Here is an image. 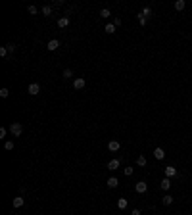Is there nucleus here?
<instances>
[{
    "instance_id": "1",
    "label": "nucleus",
    "mask_w": 192,
    "mask_h": 215,
    "mask_svg": "<svg viewBox=\"0 0 192 215\" xmlns=\"http://www.w3.org/2000/svg\"><path fill=\"white\" fill-rule=\"evenodd\" d=\"M10 133L14 134V137H19V134L23 133V125L21 123H12L10 125Z\"/></svg>"
},
{
    "instance_id": "2",
    "label": "nucleus",
    "mask_w": 192,
    "mask_h": 215,
    "mask_svg": "<svg viewBox=\"0 0 192 215\" xmlns=\"http://www.w3.org/2000/svg\"><path fill=\"white\" fill-rule=\"evenodd\" d=\"M27 92L31 94V96H37L39 92H41V85H39V83H31L29 88H27Z\"/></svg>"
},
{
    "instance_id": "3",
    "label": "nucleus",
    "mask_w": 192,
    "mask_h": 215,
    "mask_svg": "<svg viewBox=\"0 0 192 215\" xmlns=\"http://www.w3.org/2000/svg\"><path fill=\"white\" fill-rule=\"evenodd\" d=\"M85 85H87V83H85V79H83V77L73 79V88H75V90H83V88H85Z\"/></svg>"
},
{
    "instance_id": "4",
    "label": "nucleus",
    "mask_w": 192,
    "mask_h": 215,
    "mask_svg": "<svg viewBox=\"0 0 192 215\" xmlns=\"http://www.w3.org/2000/svg\"><path fill=\"white\" fill-rule=\"evenodd\" d=\"M135 190H137L138 194H144V192L148 190V184L144 183V181H140V183H137V184H135Z\"/></svg>"
},
{
    "instance_id": "5",
    "label": "nucleus",
    "mask_w": 192,
    "mask_h": 215,
    "mask_svg": "<svg viewBox=\"0 0 192 215\" xmlns=\"http://www.w3.org/2000/svg\"><path fill=\"white\" fill-rule=\"evenodd\" d=\"M46 48L50 52H54V50H58L60 48V41H56V39H52V41H48V44H46Z\"/></svg>"
},
{
    "instance_id": "6",
    "label": "nucleus",
    "mask_w": 192,
    "mask_h": 215,
    "mask_svg": "<svg viewBox=\"0 0 192 215\" xmlns=\"http://www.w3.org/2000/svg\"><path fill=\"white\" fill-rule=\"evenodd\" d=\"M23 204H25V200H23V196H18V198H14L12 200V206L18 209V207H23Z\"/></svg>"
},
{
    "instance_id": "7",
    "label": "nucleus",
    "mask_w": 192,
    "mask_h": 215,
    "mask_svg": "<svg viewBox=\"0 0 192 215\" xmlns=\"http://www.w3.org/2000/svg\"><path fill=\"white\" fill-rule=\"evenodd\" d=\"M175 175H177V169H175L173 165H167V167H165V177L171 179V177H175Z\"/></svg>"
},
{
    "instance_id": "8",
    "label": "nucleus",
    "mask_w": 192,
    "mask_h": 215,
    "mask_svg": "<svg viewBox=\"0 0 192 215\" xmlns=\"http://www.w3.org/2000/svg\"><path fill=\"white\" fill-rule=\"evenodd\" d=\"M119 163H121V158H119V160H111L110 163H108V169H110V171L119 169Z\"/></svg>"
},
{
    "instance_id": "9",
    "label": "nucleus",
    "mask_w": 192,
    "mask_h": 215,
    "mask_svg": "<svg viewBox=\"0 0 192 215\" xmlns=\"http://www.w3.org/2000/svg\"><path fill=\"white\" fill-rule=\"evenodd\" d=\"M154 158H156V160H163V158H165V150H163V148H156V150H154Z\"/></svg>"
},
{
    "instance_id": "10",
    "label": "nucleus",
    "mask_w": 192,
    "mask_h": 215,
    "mask_svg": "<svg viewBox=\"0 0 192 215\" xmlns=\"http://www.w3.org/2000/svg\"><path fill=\"white\" fill-rule=\"evenodd\" d=\"M160 186H161V190H165V192H167V190L171 188V179H167V177H165L163 181H161V184H160Z\"/></svg>"
},
{
    "instance_id": "11",
    "label": "nucleus",
    "mask_w": 192,
    "mask_h": 215,
    "mask_svg": "<svg viewBox=\"0 0 192 215\" xmlns=\"http://www.w3.org/2000/svg\"><path fill=\"white\" fill-rule=\"evenodd\" d=\"M119 146H121V144H119L117 140H111L110 144H108V150H110V152H117V150H119Z\"/></svg>"
},
{
    "instance_id": "12",
    "label": "nucleus",
    "mask_w": 192,
    "mask_h": 215,
    "mask_svg": "<svg viewBox=\"0 0 192 215\" xmlns=\"http://www.w3.org/2000/svg\"><path fill=\"white\" fill-rule=\"evenodd\" d=\"M127 206H129V202L125 200V198H119V200H117V207H119V209H127Z\"/></svg>"
},
{
    "instance_id": "13",
    "label": "nucleus",
    "mask_w": 192,
    "mask_h": 215,
    "mask_svg": "<svg viewBox=\"0 0 192 215\" xmlns=\"http://www.w3.org/2000/svg\"><path fill=\"white\" fill-rule=\"evenodd\" d=\"M115 29H117V27H115L114 23H108V25L104 27V31L108 33V35H114V33H115Z\"/></svg>"
},
{
    "instance_id": "14",
    "label": "nucleus",
    "mask_w": 192,
    "mask_h": 215,
    "mask_svg": "<svg viewBox=\"0 0 192 215\" xmlns=\"http://www.w3.org/2000/svg\"><path fill=\"white\" fill-rule=\"evenodd\" d=\"M67 25H69V18H60L58 19V27L64 29V27H67Z\"/></svg>"
},
{
    "instance_id": "15",
    "label": "nucleus",
    "mask_w": 192,
    "mask_h": 215,
    "mask_svg": "<svg viewBox=\"0 0 192 215\" xmlns=\"http://www.w3.org/2000/svg\"><path fill=\"white\" fill-rule=\"evenodd\" d=\"M106 184H108V186H110V188H115V186H117V184H119V181H117V179H115V177H110V179H108V183H106Z\"/></svg>"
},
{
    "instance_id": "16",
    "label": "nucleus",
    "mask_w": 192,
    "mask_h": 215,
    "mask_svg": "<svg viewBox=\"0 0 192 215\" xmlns=\"http://www.w3.org/2000/svg\"><path fill=\"white\" fill-rule=\"evenodd\" d=\"M184 6H186V2H184V0H177V2H175V10H179V12H183Z\"/></svg>"
},
{
    "instance_id": "17",
    "label": "nucleus",
    "mask_w": 192,
    "mask_h": 215,
    "mask_svg": "<svg viewBox=\"0 0 192 215\" xmlns=\"http://www.w3.org/2000/svg\"><path fill=\"white\" fill-rule=\"evenodd\" d=\"M161 202H163V206H171V204H173V196H169V194H165V196H163V200H161Z\"/></svg>"
},
{
    "instance_id": "18",
    "label": "nucleus",
    "mask_w": 192,
    "mask_h": 215,
    "mask_svg": "<svg viewBox=\"0 0 192 215\" xmlns=\"http://www.w3.org/2000/svg\"><path fill=\"white\" fill-rule=\"evenodd\" d=\"M100 15H102V18H104V19H108V18H110V15H111V12H110V10H108V8H102V10H100Z\"/></svg>"
},
{
    "instance_id": "19",
    "label": "nucleus",
    "mask_w": 192,
    "mask_h": 215,
    "mask_svg": "<svg viewBox=\"0 0 192 215\" xmlns=\"http://www.w3.org/2000/svg\"><path fill=\"white\" fill-rule=\"evenodd\" d=\"M52 14V6H42V15H50Z\"/></svg>"
},
{
    "instance_id": "20",
    "label": "nucleus",
    "mask_w": 192,
    "mask_h": 215,
    "mask_svg": "<svg viewBox=\"0 0 192 215\" xmlns=\"http://www.w3.org/2000/svg\"><path fill=\"white\" fill-rule=\"evenodd\" d=\"M137 163L140 165V167H144V165H146V158H144V156H138L137 158Z\"/></svg>"
},
{
    "instance_id": "21",
    "label": "nucleus",
    "mask_w": 192,
    "mask_h": 215,
    "mask_svg": "<svg viewBox=\"0 0 192 215\" xmlns=\"http://www.w3.org/2000/svg\"><path fill=\"white\" fill-rule=\"evenodd\" d=\"M137 18H138V23H140V25H146V21H148V18H144V15H142V14H138V15H137Z\"/></svg>"
},
{
    "instance_id": "22",
    "label": "nucleus",
    "mask_w": 192,
    "mask_h": 215,
    "mask_svg": "<svg viewBox=\"0 0 192 215\" xmlns=\"http://www.w3.org/2000/svg\"><path fill=\"white\" fill-rule=\"evenodd\" d=\"M140 14L144 15V18H150V15H152V10H150V8H144V10L140 12Z\"/></svg>"
},
{
    "instance_id": "23",
    "label": "nucleus",
    "mask_w": 192,
    "mask_h": 215,
    "mask_svg": "<svg viewBox=\"0 0 192 215\" xmlns=\"http://www.w3.org/2000/svg\"><path fill=\"white\" fill-rule=\"evenodd\" d=\"M64 77L65 79H71V77H73V71H71V69H64Z\"/></svg>"
},
{
    "instance_id": "24",
    "label": "nucleus",
    "mask_w": 192,
    "mask_h": 215,
    "mask_svg": "<svg viewBox=\"0 0 192 215\" xmlns=\"http://www.w3.org/2000/svg\"><path fill=\"white\" fill-rule=\"evenodd\" d=\"M29 14H31V15L39 14V8H37V6H29Z\"/></svg>"
},
{
    "instance_id": "25",
    "label": "nucleus",
    "mask_w": 192,
    "mask_h": 215,
    "mask_svg": "<svg viewBox=\"0 0 192 215\" xmlns=\"http://www.w3.org/2000/svg\"><path fill=\"white\" fill-rule=\"evenodd\" d=\"M8 54H10V52H8V48H6V46H2V48H0V56H2V58H6Z\"/></svg>"
},
{
    "instance_id": "26",
    "label": "nucleus",
    "mask_w": 192,
    "mask_h": 215,
    "mask_svg": "<svg viewBox=\"0 0 192 215\" xmlns=\"http://www.w3.org/2000/svg\"><path fill=\"white\" fill-rule=\"evenodd\" d=\"M6 48H8V52L12 54V52L15 50V44H14V42H8V44H6Z\"/></svg>"
},
{
    "instance_id": "27",
    "label": "nucleus",
    "mask_w": 192,
    "mask_h": 215,
    "mask_svg": "<svg viewBox=\"0 0 192 215\" xmlns=\"http://www.w3.org/2000/svg\"><path fill=\"white\" fill-rule=\"evenodd\" d=\"M0 96H2V98H8L10 96V90H8V88H2V90H0Z\"/></svg>"
},
{
    "instance_id": "28",
    "label": "nucleus",
    "mask_w": 192,
    "mask_h": 215,
    "mask_svg": "<svg viewBox=\"0 0 192 215\" xmlns=\"http://www.w3.org/2000/svg\"><path fill=\"white\" fill-rule=\"evenodd\" d=\"M4 148H6V150H14V142H12V140H8V142L4 144Z\"/></svg>"
},
{
    "instance_id": "29",
    "label": "nucleus",
    "mask_w": 192,
    "mask_h": 215,
    "mask_svg": "<svg viewBox=\"0 0 192 215\" xmlns=\"http://www.w3.org/2000/svg\"><path fill=\"white\" fill-rule=\"evenodd\" d=\"M6 134H8V129H6V127H0V138H4Z\"/></svg>"
},
{
    "instance_id": "30",
    "label": "nucleus",
    "mask_w": 192,
    "mask_h": 215,
    "mask_svg": "<svg viewBox=\"0 0 192 215\" xmlns=\"http://www.w3.org/2000/svg\"><path fill=\"white\" fill-rule=\"evenodd\" d=\"M114 25H115V27H119V25H121V18H115L114 19Z\"/></svg>"
},
{
    "instance_id": "31",
    "label": "nucleus",
    "mask_w": 192,
    "mask_h": 215,
    "mask_svg": "<svg viewBox=\"0 0 192 215\" xmlns=\"http://www.w3.org/2000/svg\"><path fill=\"white\" fill-rule=\"evenodd\" d=\"M54 6H56V8H60V6H64V2H62V0H54Z\"/></svg>"
},
{
    "instance_id": "32",
    "label": "nucleus",
    "mask_w": 192,
    "mask_h": 215,
    "mask_svg": "<svg viewBox=\"0 0 192 215\" xmlns=\"http://www.w3.org/2000/svg\"><path fill=\"white\" fill-rule=\"evenodd\" d=\"M125 175H133V167H125Z\"/></svg>"
},
{
    "instance_id": "33",
    "label": "nucleus",
    "mask_w": 192,
    "mask_h": 215,
    "mask_svg": "<svg viewBox=\"0 0 192 215\" xmlns=\"http://www.w3.org/2000/svg\"><path fill=\"white\" fill-rule=\"evenodd\" d=\"M131 215H140V209H138V207H137V209H133V213H131Z\"/></svg>"
}]
</instances>
